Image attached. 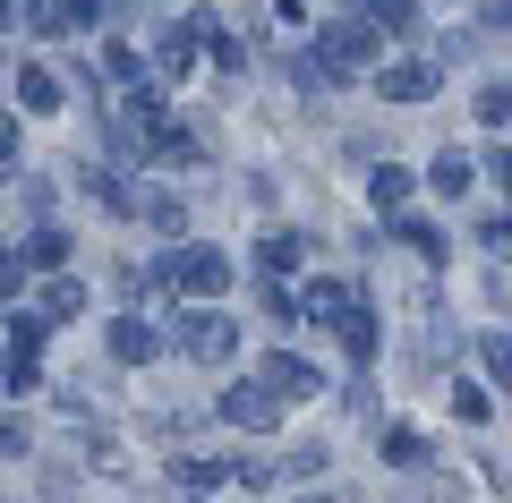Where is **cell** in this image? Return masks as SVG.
Returning <instances> with one entry per match:
<instances>
[{
    "instance_id": "1",
    "label": "cell",
    "mask_w": 512,
    "mask_h": 503,
    "mask_svg": "<svg viewBox=\"0 0 512 503\" xmlns=\"http://www.w3.org/2000/svg\"><path fill=\"white\" fill-rule=\"evenodd\" d=\"M171 282H180V290H222V256H214V248L171 256Z\"/></svg>"
},
{
    "instance_id": "2",
    "label": "cell",
    "mask_w": 512,
    "mask_h": 503,
    "mask_svg": "<svg viewBox=\"0 0 512 503\" xmlns=\"http://www.w3.org/2000/svg\"><path fill=\"white\" fill-rule=\"evenodd\" d=\"M180 342L197 350V359H222V350H231V324L222 316H180Z\"/></svg>"
},
{
    "instance_id": "3",
    "label": "cell",
    "mask_w": 512,
    "mask_h": 503,
    "mask_svg": "<svg viewBox=\"0 0 512 503\" xmlns=\"http://www.w3.org/2000/svg\"><path fill=\"white\" fill-rule=\"evenodd\" d=\"M111 359H154V333L146 324H111Z\"/></svg>"
},
{
    "instance_id": "4",
    "label": "cell",
    "mask_w": 512,
    "mask_h": 503,
    "mask_svg": "<svg viewBox=\"0 0 512 503\" xmlns=\"http://www.w3.org/2000/svg\"><path fill=\"white\" fill-rule=\"evenodd\" d=\"M427 86H436V77H427V69H419V60H402V69L384 77V94H402V103H419V94H427Z\"/></svg>"
},
{
    "instance_id": "5",
    "label": "cell",
    "mask_w": 512,
    "mask_h": 503,
    "mask_svg": "<svg viewBox=\"0 0 512 503\" xmlns=\"http://www.w3.org/2000/svg\"><path fill=\"white\" fill-rule=\"evenodd\" d=\"M222 418H239V427H265V393H231V401H222Z\"/></svg>"
},
{
    "instance_id": "6",
    "label": "cell",
    "mask_w": 512,
    "mask_h": 503,
    "mask_svg": "<svg viewBox=\"0 0 512 503\" xmlns=\"http://www.w3.org/2000/svg\"><path fill=\"white\" fill-rule=\"evenodd\" d=\"M26 103H35V111H52V103H60V86H52L43 69H26Z\"/></svg>"
},
{
    "instance_id": "7",
    "label": "cell",
    "mask_w": 512,
    "mask_h": 503,
    "mask_svg": "<svg viewBox=\"0 0 512 503\" xmlns=\"http://www.w3.org/2000/svg\"><path fill=\"white\" fill-rule=\"evenodd\" d=\"M9 162H18V137H9V128H0V171H9Z\"/></svg>"
},
{
    "instance_id": "8",
    "label": "cell",
    "mask_w": 512,
    "mask_h": 503,
    "mask_svg": "<svg viewBox=\"0 0 512 503\" xmlns=\"http://www.w3.org/2000/svg\"><path fill=\"white\" fill-rule=\"evenodd\" d=\"M495 18H512V0H495Z\"/></svg>"
}]
</instances>
